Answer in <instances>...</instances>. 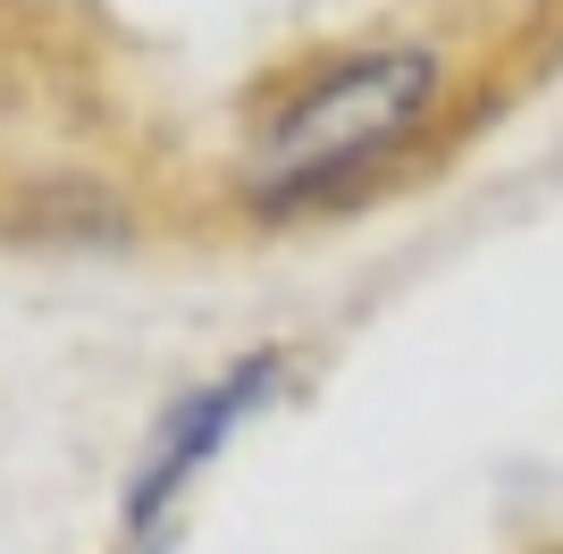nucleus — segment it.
I'll return each instance as SVG.
<instances>
[{
  "mask_svg": "<svg viewBox=\"0 0 563 554\" xmlns=\"http://www.w3.org/2000/svg\"><path fill=\"white\" fill-rule=\"evenodd\" d=\"M429 92H438V59L429 51H362V59L329 68L320 85L295 92L269 118V135L253 143V168H244L253 202L295 210V202H320V193L353 185L429 110Z\"/></svg>",
  "mask_w": 563,
  "mask_h": 554,
  "instance_id": "obj_1",
  "label": "nucleus"
},
{
  "mask_svg": "<svg viewBox=\"0 0 563 554\" xmlns=\"http://www.w3.org/2000/svg\"><path fill=\"white\" fill-rule=\"evenodd\" d=\"M135 554H168V530H152V538H135Z\"/></svg>",
  "mask_w": 563,
  "mask_h": 554,
  "instance_id": "obj_3",
  "label": "nucleus"
},
{
  "mask_svg": "<svg viewBox=\"0 0 563 554\" xmlns=\"http://www.w3.org/2000/svg\"><path fill=\"white\" fill-rule=\"evenodd\" d=\"M278 387V353L261 345V353H244L235 369H219V378H202L194 395H177L161 412V429H152V445H143V462H135V479H126V530L135 538H152L168 521V505L194 487V470L219 454V445L253 420V403Z\"/></svg>",
  "mask_w": 563,
  "mask_h": 554,
  "instance_id": "obj_2",
  "label": "nucleus"
}]
</instances>
